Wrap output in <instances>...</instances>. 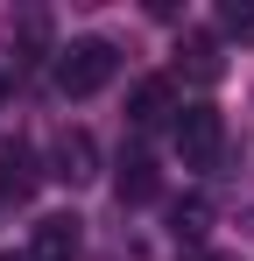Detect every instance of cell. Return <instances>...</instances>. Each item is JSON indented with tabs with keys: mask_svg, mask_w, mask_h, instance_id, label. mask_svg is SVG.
Listing matches in <instances>:
<instances>
[{
	"mask_svg": "<svg viewBox=\"0 0 254 261\" xmlns=\"http://www.w3.org/2000/svg\"><path fill=\"white\" fill-rule=\"evenodd\" d=\"M57 64H49V78L64 99H92V92L113 85V71H120V49L106 43V36H71L64 49H49Z\"/></svg>",
	"mask_w": 254,
	"mask_h": 261,
	"instance_id": "6da1fadb",
	"label": "cell"
},
{
	"mask_svg": "<svg viewBox=\"0 0 254 261\" xmlns=\"http://www.w3.org/2000/svg\"><path fill=\"white\" fill-rule=\"evenodd\" d=\"M169 141H176V163L184 170H219V155H226V120H219V106H184L176 113V127H169Z\"/></svg>",
	"mask_w": 254,
	"mask_h": 261,
	"instance_id": "7a4b0ae2",
	"label": "cell"
},
{
	"mask_svg": "<svg viewBox=\"0 0 254 261\" xmlns=\"http://www.w3.org/2000/svg\"><path fill=\"white\" fill-rule=\"evenodd\" d=\"M42 176L85 191V184L99 176V141H92L85 127H57V134H49V155H42Z\"/></svg>",
	"mask_w": 254,
	"mask_h": 261,
	"instance_id": "3957f363",
	"label": "cell"
},
{
	"mask_svg": "<svg viewBox=\"0 0 254 261\" xmlns=\"http://www.w3.org/2000/svg\"><path fill=\"white\" fill-rule=\"evenodd\" d=\"M176 85L169 78H141V85L127 92V127L134 134H156V127H176Z\"/></svg>",
	"mask_w": 254,
	"mask_h": 261,
	"instance_id": "277c9868",
	"label": "cell"
},
{
	"mask_svg": "<svg viewBox=\"0 0 254 261\" xmlns=\"http://www.w3.org/2000/svg\"><path fill=\"white\" fill-rule=\"evenodd\" d=\"M29 254H36V261H78V254H85V219H78V212H49V219H36Z\"/></svg>",
	"mask_w": 254,
	"mask_h": 261,
	"instance_id": "5b68a950",
	"label": "cell"
},
{
	"mask_svg": "<svg viewBox=\"0 0 254 261\" xmlns=\"http://www.w3.org/2000/svg\"><path fill=\"white\" fill-rule=\"evenodd\" d=\"M42 184V163L29 141H0V205H29Z\"/></svg>",
	"mask_w": 254,
	"mask_h": 261,
	"instance_id": "8992f818",
	"label": "cell"
},
{
	"mask_svg": "<svg viewBox=\"0 0 254 261\" xmlns=\"http://www.w3.org/2000/svg\"><path fill=\"white\" fill-rule=\"evenodd\" d=\"M113 191H120V205H148V198L163 191L156 155H148V148H120V176H113Z\"/></svg>",
	"mask_w": 254,
	"mask_h": 261,
	"instance_id": "52a82bcc",
	"label": "cell"
},
{
	"mask_svg": "<svg viewBox=\"0 0 254 261\" xmlns=\"http://www.w3.org/2000/svg\"><path fill=\"white\" fill-rule=\"evenodd\" d=\"M176 64H184L198 85H212V78L226 71V57H219V43H212V36H184V43H176Z\"/></svg>",
	"mask_w": 254,
	"mask_h": 261,
	"instance_id": "ba28073f",
	"label": "cell"
},
{
	"mask_svg": "<svg viewBox=\"0 0 254 261\" xmlns=\"http://www.w3.org/2000/svg\"><path fill=\"white\" fill-rule=\"evenodd\" d=\"M169 226H176V240H205L212 205H205V198H176V205H169Z\"/></svg>",
	"mask_w": 254,
	"mask_h": 261,
	"instance_id": "9c48e42d",
	"label": "cell"
},
{
	"mask_svg": "<svg viewBox=\"0 0 254 261\" xmlns=\"http://www.w3.org/2000/svg\"><path fill=\"white\" fill-rule=\"evenodd\" d=\"M14 43H21V57H14V64H36L42 49H49V14H36V7H29V14L14 21Z\"/></svg>",
	"mask_w": 254,
	"mask_h": 261,
	"instance_id": "30bf717a",
	"label": "cell"
},
{
	"mask_svg": "<svg viewBox=\"0 0 254 261\" xmlns=\"http://www.w3.org/2000/svg\"><path fill=\"white\" fill-rule=\"evenodd\" d=\"M219 29L240 36V43H254V7H219Z\"/></svg>",
	"mask_w": 254,
	"mask_h": 261,
	"instance_id": "8fae6325",
	"label": "cell"
},
{
	"mask_svg": "<svg viewBox=\"0 0 254 261\" xmlns=\"http://www.w3.org/2000/svg\"><path fill=\"white\" fill-rule=\"evenodd\" d=\"M0 106H7V78H0Z\"/></svg>",
	"mask_w": 254,
	"mask_h": 261,
	"instance_id": "7c38bea8",
	"label": "cell"
},
{
	"mask_svg": "<svg viewBox=\"0 0 254 261\" xmlns=\"http://www.w3.org/2000/svg\"><path fill=\"white\" fill-rule=\"evenodd\" d=\"M7 261H36V254H7Z\"/></svg>",
	"mask_w": 254,
	"mask_h": 261,
	"instance_id": "4fadbf2b",
	"label": "cell"
}]
</instances>
